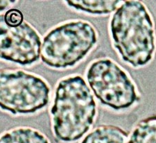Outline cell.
<instances>
[{
    "instance_id": "obj_1",
    "label": "cell",
    "mask_w": 156,
    "mask_h": 143,
    "mask_svg": "<svg viewBox=\"0 0 156 143\" xmlns=\"http://www.w3.org/2000/svg\"><path fill=\"white\" fill-rule=\"evenodd\" d=\"M113 46L123 61L135 68L148 64L155 51V30L147 6L140 1H124L110 20Z\"/></svg>"
},
{
    "instance_id": "obj_2",
    "label": "cell",
    "mask_w": 156,
    "mask_h": 143,
    "mask_svg": "<svg viewBox=\"0 0 156 143\" xmlns=\"http://www.w3.org/2000/svg\"><path fill=\"white\" fill-rule=\"evenodd\" d=\"M51 114L53 131L60 141L76 142L89 131L97 108L94 95L81 76L69 77L58 82Z\"/></svg>"
},
{
    "instance_id": "obj_3",
    "label": "cell",
    "mask_w": 156,
    "mask_h": 143,
    "mask_svg": "<svg viewBox=\"0 0 156 143\" xmlns=\"http://www.w3.org/2000/svg\"><path fill=\"white\" fill-rule=\"evenodd\" d=\"M97 41V32L89 22L77 20L62 24L44 38L42 61L55 69L73 67L87 56Z\"/></svg>"
},
{
    "instance_id": "obj_4",
    "label": "cell",
    "mask_w": 156,
    "mask_h": 143,
    "mask_svg": "<svg viewBox=\"0 0 156 143\" xmlns=\"http://www.w3.org/2000/svg\"><path fill=\"white\" fill-rule=\"evenodd\" d=\"M50 88L43 79L22 70L0 69V108L11 113H34L49 102Z\"/></svg>"
},
{
    "instance_id": "obj_5",
    "label": "cell",
    "mask_w": 156,
    "mask_h": 143,
    "mask_svg": "<svg viewBox=\"0 0 156 143\" xmlns=\"http://www.w3.org/2000/svg\"><path fill=\"white\" fill-rule=\"evenodd\" d=\"M86 79L97 99L115 110L129 109L140 99L132 79L110 59H101L90 64Z\"/></svg>"
},
{
    "instance_id": "obj_6",
    "label": "cell",
    "mask_w": 156,
    "mask_h": 143,
    "mask_svg": "<svg viewBox=\"0 0 156 143\" xmlns=\"http://www.w3.org/2000/svg\"><path fill=\"white\" fill-rule=\"evenodd\" d=\"M41 46V38L29 23L24 22L19 27H9L4 15H0V59L30 66L39 60Z\"/></svg>"
},
{
    "instance_id": "obj_7",
    "label": "cell",
    "mask_w": 156,
    "mask_h": 143,
    "mask_svg": "<svg viewBox=\"0 0 156 143\" xmlns=\"http://www.w3.org/2000/svg\"><path fill=\"white\" fill-rule=\"evenodd\" d=\"M128 134L115 125H101L87 134L81 143H127Z\"/></svg>"
},
{
    "instance_id": "obj_8",
    "label": "cell",
    "mask_w": 156,
    "mask_h": 143,
    "mask_svg": "<svg viewBox=\"0 0 156 143\" xmlns=\"http://www.w3.org/2000/svg\"><path fill=\"white\" fill-rule=\"evenodd\" d=\"M67 6L77 11L93 15H106L116 11L122 1L118 0H72L65 1Z\"/></svg>"
},
{
    "instance_id": "obj_9",
    "label": "cell",
    "mask_w": 156,
    "mask_h": 143,
    "mask_svg": "<svg viewBox=\"0 0 156 143\" xmlns=\"http://www.w3.org/2000/svg\"><path fill=\"white\" fill-rule=\"evenodd\" d=\"M0 143H50V142L46 135L38 130L30 127H20L1 135Z\"/></svg>"
},
{
    "instance_id": "obj_10",
    "label": "cell",
    "mask_w": 156,
    "mask_h": 143,
    "mask_svg": "<svg viewBox=\"0 0 156 143\" xmlns=\"http://www.w3.org/2000/svg\"><path fill=\"white\" fill-rule=\"evenodd\" d=\"M127 143H156V115L140 120Z\"/></svg>"
},
{
    "instance_id": "obj_11",
    "label": "cell",
    "mask_w": 156,
    "mask_h": 143,
    "mask_svg": "<svg viewBox=\"0 0 156 143\" xmlns=\"http://www.w3.org/2000/svg\"><path fill=\"white\" fill-rule=\"evenodd\" d=\"M4 15V21L9 27H17L24 22V16L18 9H9Z\"/></svg>"
},
{
    "instance_id": "obj_12",
    "label": "cell",
    "mask_w": 156,
    "mask_h": 143,
    "mask_svg": "<svg viewBox=\"0 0 156 143\" xmlns=\"http://www.w3.org/2000/svg\"><path fill=\"white\" fill-rule=\"evenodd\" d=\"M16 1H11V0H0V12L3 11L7 7L12 3H15Z\"/></svg>"
}]
</instances>
